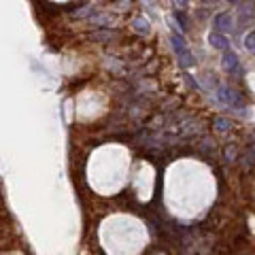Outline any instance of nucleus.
Returning a JSON list of instances; mask_svg holds the SVG:
<instances>
[{
    "label": "nucleus",
    "mask_w": 255,
    "mask_h": 255,
    "mask_svg": "<svg viewBox=\"0 0 255 255\" xmlns=\"http://www.w3.org/2000/svg\"><path fill=\"white\" fill-rule=\"evenodd\" d=\"M219 100L223 104H228V107H234V109H242L245 107V98L238 91H234L232 88H219Z\"/></svg>",
    "instance_id": "obj_1"
},
{
    "label": "nucleus",
    "mask_w": 255,
    "mask_h": 255,
    "mask_svg": "<svg viewBox=\"0 0 255 255\" xmlns=\"http://www.w3.org/2000/svg\"><path fill=\"white\" fill-rule=\"evenodd\" d=\"M213 26L217 28L219 34L230 32V30H232V17H230V13H219V15H215V19H213Z\"/></svg>",
    "instance_id": "obj_2"
},
{
    "label": "nucleus",
    "mask_w": 255,
    "mask_h": 255,
    "mask_svg": "<svg viewBox=\"0 0 255 255\" xmlns=\"http://www.w3.org/2000/svg\"><path fill=\"white\" fill-rule=\"evenodd\" d=\"M223 68H225V71H236V68H238V55H236L234 54V51H232V49H225L223 51Z\"/></svg>",
    "instance_id": "obj_3"
},
{
    "label": "nucleus",
    "mask_w": 255,
    "mask_h": 255,
    "mask_svg": "<svg viewBox=\"0 0 255 255\" xmlns=\"http://www.w3.org/2000/svg\"><path fill=\"white\" fill-rule=\"evenodd\" d=\"M208 43L213 45L215 49H230V40L223 36V34H219V32H211V36H208Z\"/></svg>",
    "instance_id": "obj_4"
},
{
    "label": "nucleus",
    "mask_w": 255,
    "mask_h": 255,
    "mask_svg": "<svg viewBox=\"0 0 255 255\" xmlns=\"http://www.w3.org/2000/svg\"><path fill=\"white\" fill-rule=\"evenodd\" d=\"M177 55H179V64H181L183 68H189V66H194V64H196V57H194V54H191L187 47L179 49Z\"/></svg>",
    "instance_id": "obj_5"
},
{
    "label": "nucleus",
    "mask_w": 255,
    "mask_h": 255,
    "mask_svg": "<svg viewBox=\"0 0 255 255\" xmlns=\"http://www.w3.org/2000/svg\"><path fill=\"white\" fill-rule=\"evenodd\" d=\"M175 19L179 21V24H181V30H183V32L189 30V21H187V17H185L183 11H177V13H175Z\"/></svg>",
    "instance_id": "obj_6"
},
{
    "label": "nucleus",
    "mask_w": 255,
    "mask_h": 255,
    "mask_svg": "<svg viewBox=\"0 0 255 255\" xmlns=\"http://www.w3.org/2000/svg\"><path fill=\"white\" fill-rule=\"evenodd\" d=\"M134 28H136L138 32H145V34H147V32H149V21L143 19V17H136V19H134Z\"/></svg>",
    "instance_id": "obj_7"
},
{
    "label": "nucleus",
    "mask_w": 255,
    "mask_h": 255,
    "mask_svg": "<svg viewBox=\"0 0 255 255\" xmlns=\"http://www.w3.org/2000/svg\"><path fill=\"white\" fill-rule=\"evenodd\" d=\"M215 128H217L219 132H228L230 128H232V124H230L228 119H223V117H217L215 119Z\"/></svg>",
    "instance_id": "obj_8"
},
{
    "label": "nucleus",
    "mask_w": 255,
    "mask_h": 255,
    "mask_svg": "<svg viewBox=\"0 0 255 255\" xmlns=\"http://www.w3.org/2000/svg\"><path fill=\"white\" fill-rule=\"evenodd\" d=\"M245 47L249 51H255V32H249L247 38H245Z\"/></svg>",
    "instance_id": "obj_9"
},
{
    "label": "nucleus",
    "mask_w": 255,
    "mask_h": 255,
    "mask_svg": "<svg viewBox=\"0 0 255 255\" xmlns=\"http://www.w3.org/2000/svg\"><path fill=\"white\" fill-rule=\"evenodd\" d=\"M91 38H94V40H109V38H113V32H100V34H91Z\"/></svg>",
    "instance_id": "obj_10"
},
{
    "label": "nucleus",
    "mask_w": 255,
    "mask_h": 255,
    "mask_svg": "<svg viewBox=\"0 0 255 255\" xmlns=\"http://www.w3.org/2000/svg\"><path fill=\"white\" fill-rule=\"evenodd\" d=\"M175 2H177L181 9H185V7H187V4H189V0H175Z\"/></svg>",
    "instance_id": "obj_11"
},
{
    "label": "nucleus",
    "mask_w": 255,
    "mask_h": 255,
    "mask_svg": "<svg viewBox=\"0 0 255 255\" xmlns=\"http://www.w3.org/2000/svg\"><path fill=\"white\" fill-rule=\"evenodd\" d=\"M208 2H215V0H208Z\"/></svg>",
    "instance_id": "obj_12"
},
{
    "label": "nucleus",
    "mask_w": 255,
    "mask_h": 255,
    "mask_svg": "<svg viewBox=\"0 0 255 255\" xmlns=\"http://www.w3.org/2000/svg\"><path fill=\"white\" fill-rule=\"evenodd\" d=\"M232 2H236V0H232Z\"/></svg>",
    "instance_id": "obj_13"
}]
</instances>
